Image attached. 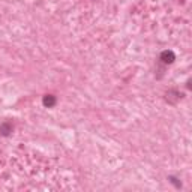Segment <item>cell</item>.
<instances>
[{"mask_svg":"<svg viewBox=\"0 0 192 192\" xmlns=\"http://www.w3.org/2000/svg\"><path fill=\"white\" fill-rule=\"evenodd\" d=\"M54 104H56V98H54L53 95H47V96L44 98V105H45V107H53Z\"/></svg>","mask_w":192,"mask_h":192,"instance_id":"7a4b0ae2","label":"cell"},{"mask_svg":"<svg viewBox=\"0 0 192 192\" xmlns=\"http://www.w3.org/2000/svg\"><path fill=\"white\" fill-rule=\"evenodd\" d=\"M174 53L173 51H164L161 54V60L164 62V63H173L174 62Z\"/></svg>","mask_w":192,"mask_h":192,"instance_id":"6da1fadb","label":"cell"}]
</instances>
